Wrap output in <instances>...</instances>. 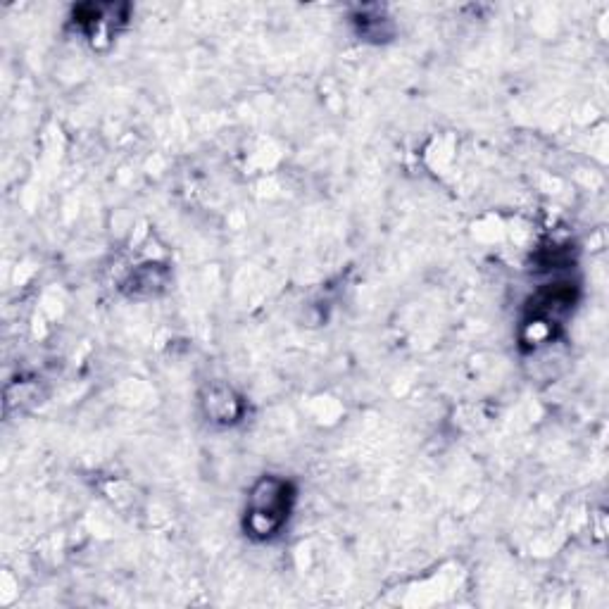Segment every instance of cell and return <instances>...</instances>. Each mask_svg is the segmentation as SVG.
Returning a JSON list of instances; mask_svg holds the SVG:
<instances>
[{
  "label": "cell",
  "instance_id": "cell-1",
  "mask_svg": "<svg viewBox=\"0 0 609 609\" xmlns=\"http://www.w3.org/2000/svg\"><path fill=\"white\" fill-rule=\"evenodd\" d=\"M295 486L281 476L267 474L250 488L243 512V529L255 541H272L291 519L295 505Z\"/></svg>",
  "mask_w": 609,
  "mask_h": 609
},
{
  "label": "cell",
  "instance_id": "cell-2",
  "mask_svg": "<svg viewBox=\"0 0 609 609\" xmlns=\"http://www.w3.org/2000/svg\"><path fill=\"white\" fill-rule=\"evenodd\" d=\"M127 8L124 5H79L74 10V24L86 39L96 41L98 36L110 34L117 24L127 20Z\"/></svg>",
  "mask_w": 609,
  "mask_h": 609
},
{
  "label": "cell",
  "instance_id": "cell-3",
  "mask_svg": "<svg viewBox=\"0 0 609 609\" xmlns=\"http://www.w3.org/2000/svg\"><path fill=\"white\" fill-rule=\"evenodd\" d=\"M203 407L207 412V417L212 419V422L219 424H231L236 422L238 417H241V400L236 398V393L231 391L229 386H212L207 388L205 398H203Z\"/></svg>",
  "mask_w": 609,
  "mask_h": 609
},
{
  "label": "cell",
  "instance_id": "cell-4",
  "mask_svg": "<svg viewBox=\"0 0 609 609\" xmlns=\"http://www.w3.org/2000/svg\"><path fill=\"white\" fill-rule=\"evenodd\" d=\"M355 24L360 27V34L367 39H381L388 36L384 31V24H388V17L381 15L379 8H367L360 12V17H355Z\"/></svg>",
  "mask_w": 609,
  "mask_h": 609
}]
</instances>
